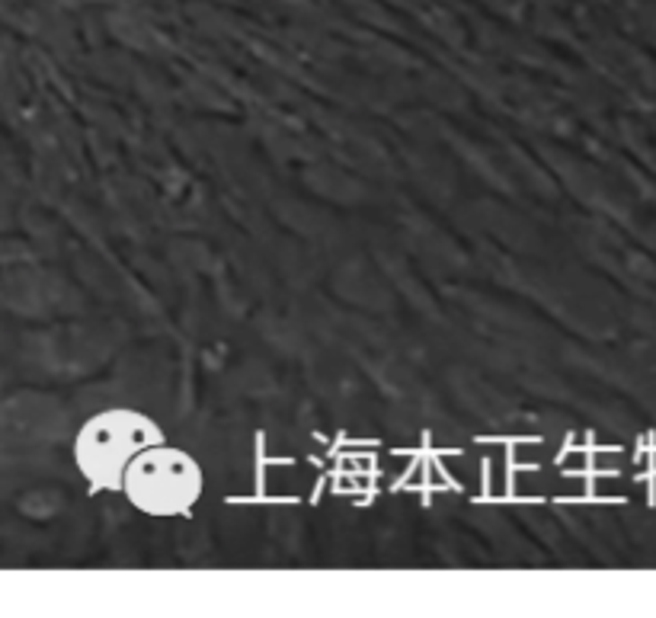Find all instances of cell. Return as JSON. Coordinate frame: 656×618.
<instances>
[{
  "mask_svg": "<svg viewBox=\"0 0 656 618\" xmlns=\"http://www.w3.org/2000/svg\"><path fill=\"white\" fill-rule=\"evenodd\" d=\"M119 493L145 516H186L205 493L202 464L190 452L157 442L131 458Z\"/></svg>",
  "mask_w": 656,
  "mask_h": 618,
  "instance_id": "7a4b0ae2",
  "label": "cell"
},
{
  "mask_svg": "<svg viewBox=\"0 0 656 618\" xmlns=\"http://www.w3.org/2000/svg\"><path fill=\"white\" fill-rule=\"evenodd\" d=\"M157 442L167 439L151 413H141L135 407H112L93 413L81 427L74 439V464L93 490L119 493L131 458Z\"/></svg>",
  "mask_w": 656,
  "mask_h": 618,
  "instance_id": "6da1fadb",
  "label": "cell"
}]
</instances>
